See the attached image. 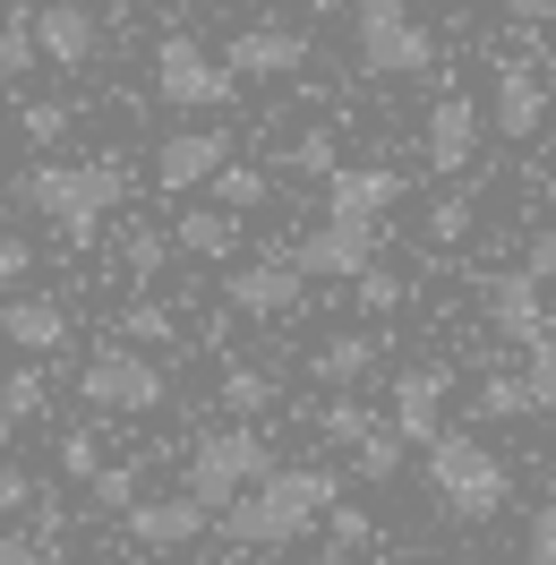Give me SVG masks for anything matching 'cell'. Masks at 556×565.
Here are the masks:
<instances>
[{
    "label": "cell",
    "mask_w": 556,
    "mask_h": 565,
    "mask_svg": "<svg viewBox=\"0 0 556 565\" xmlns=\"http://www.w3.org/2000/svg\"><path fill=\"white\" fill-rule=\"evenodd\" d=\"M325 386H360L368 369H377V334H334V343H317V360H309Z\"/></svg>",
    "instance_id": "obj_21"
},
{
    "label": "cell",
    "mask_w": 556,
    "mask_h": 565,
    "mask_svg": "<svg viewBox=\"0 0 556 565\" xmlns=\"http://www.w3.org/2000/svg\"><path fill=\"white\" fill-rule=\"evenodd\" d=\"M0 129H9V111H0Z\"/></svg>",
    "instance_id": "obj_46"
},
{
    "label": "cell",
    "mask_w": 556,
    "mask_h": 565,
    "mask_svg": "<svg viewBox=\"0 0 556 565\" xmlns=\"http://www.w3.org/2000/svg\"><path fill=\"white\" fill-rule=\"evenodd\" d=\"M480 300H488V326H496L505 343H539V334H548V300H539V275H531V266H522V275H496Z\"/></svg>",
    "instance_id": "obj_17"
},
{
    "label": "cell",
    "mask_w": 556,
    "mask_h": 565,
    "mask_svg": "<svg viewBox=\"0 0 556 565\" xmlns=\"http://www.w3.org/2000/svg\"><path fill=\"white\" fill-rule=\"evenodd\" d=\"M266 471H275V446H266L257 428H214V437L189 446V480H180V489H197L214 514H223V505H232L240 489H257Z\"/></svg>",
    "instance_id": "obj_5"
},
{
    "label": "cell",
    "mask_w": 556,
    "mask_h": 565,
    "mask_svg": "<svg viewBox=\"0 0 556 565\" xmlns=\"http://www.w3.org/2000/svg\"><path fill=\"white\" fill-rule=\"evenodd\" d=\"M522 386H531V412H556V334L522 343Z\"/></svg>",
    "instance_id": "obj_23"
},
{
    "label": "cell",
    "mask_w": 556,
    "mask_h": 565,
    "mask_svg": "<svg viewBox=\"0 0 556 565\" xmlns=\"http://www.w3.org/2000/svg\"><path fill=\"white\" fill-rule=\"evenodd\" d=\"M120 523H129V540H138L146 557H172V548H189V540H206V531H214V505H206L197 489H180V497H138Z\"/></svg>",
    "instance_id": "obj_9"
},
{
    "label": "cell",
    "mask_w": 556,
    "mask_h": 565,
    "mask_svg": "<svg viewBox=\"0 0 556 565\" xmlns=\"http://www.w3.org/2000/svg\"><path fill=\"white\" fill-rule=\"evenodd\" d=\"M43 52H35V9H9L0 18V77H26Z\"/></svg>",
    "instance_id": "obj_22"
},
{
    "label": "cell",
    "mask_w": 556,
    "mask_h": 565,
    "mask_svg": "<svg viewBox=\"0 0 556 565\" xmlns=\"http://www.w3.org/2000/svg\"><path fill=\"white\" fill-rule=\"evenodd\" d=\"M0 343H18V352H61V343H70V309H61L52 291H18V300H0Z\"/></svg>",
    "instance_id": "obj_19"
},
{
    "label": "cell",
    "mask_w": 556,
    "mask_h": 565,
    "mask_svg": "<svg viewBox=\"0 0 556 565\" xmlns=\"http://www.w3.org/2000/svg\"><path fill=\"white\" fill-rule=\"evenodd\" d=\"M317 428H325V437H334V446H360V437H368V412H360V403H325V412H317Z\"/></svg>",
    "instance_id": "obj_32"
},
{
    "label": "cell",
    "mask_w": 556,
    "mask_h": 565,
    "mask_svg": "<svg viewBox=\"0 0 556 565\" xmlns=\"http://www.w3.org/2000/svg\"><path fill=\"white\" fill-rule=\"evenodd\" d=\"M26 266H35V248L18 241V232H0V282H26Z\"/></svg>",
    "instance_id": "obj_39"
},
{
    "label": "cell",
    "mask_w": 556,
    "mask_h": 565,
    "mask_svg": "<svg viewBox=\"0 0 556 565\" xmlns=\"http://www.w3.org/2000/svg\"><path fill=\"white\" fill-rule=\"evenodd\" d=\"M394 471H403V437H394V420H385V428L360 437V480H394Z\"/></svg>",
    "instance_id": "obj_28"
},
{
    "label": "cell",
    "mask_w": 556,
    "mask_h": 565,
    "mask_svg": "<svg viewBox=\"0 0 556 565\" xmlns=\"http://www.w3.org/2000/svg\"><path fill=\"white\" fill-rule=\"evenodd\" d=\"M428 489L453 505V523H488V514H505L514 480H505V462L488 455V446H471V437H437V446H428Z\"/></svg>",
    "instance_id": "obj_4"
},
{
    "label": "cell",
    "mask_w": 556,
    "mask_h": 565,
    "mask_svg": "<svg viewBox=\"0 0 556 565\" xmlns=\"http://www.w3.org/2000/svg\"><path fill=\"white\" fill-rule=\"evenodd\" d=\"M411 180L385 172V163H351V172H325V214H351V223H385L403 206Z\"/></svg>",
    "instance_id": "obj_14"
},
{
    "label": "cell",
    "mask_w": 556,
    "mask_h": 565,
    "mask_svg": "<svg viewBox=\"0 0 556 565\" xmlns=\"http://www.w3.org/2000/svg\"><path fill=\"white\" fill-rule=\"evenodd\" d=\"M488 120H496V138L531 146L539 129H548V77L522 70V61H505V70H496V104H488Z\"/></svg>",
    "instance_id": "obj_16"
},
{
    "label": "cell",
    "mask_w": 556,
    "mask_h": 565,
    "mask_svg": "<svg viewBox=\"0 0 556 565\" xmlns=\"http://www.w3.org/2000/svg\"><path fill=\"white\" fill-rule=\"evenodd\" d=\"M300 266L291 257H266V266H240V275L223 282V309H240V318H291L300 309Z\"/></svg>",
    "instance_id": "obj_15"
},
{
    "label": "cell",
    "mask_w": 556,
    "mask_h": 565,
    "mask_svg": "<svg viewBox=\"0 0 556 565\" xmlns=\"http://www.w3.org/2000/svg\"><path fill=\"white\" fill-rule=\"evenodd\" d=\"M214 198H223L232 214L266 206V172H248V163H223V172H214Z\"/></svg>",
    "instance_id": "obj_30"
},
{
    "label": "cell",
    "mask_w": 556,
    "mask_h": 565,
    "mask_svg": "<svg viewBox=\"0 0 556 565\" xmlns=\"http://www.w3.org/2000/svg\"><path fill=\"white\" fill-rule=\"evenodd\" d=\"M35 471H18V462H0V514H26V505H35Z\"/></svg>",
    "instance_id": "obj_36"
},
{
    "label": "cell",
    "mask_w": 556,
    "mask_h": 565,
    "mask_svg": "<svg viewBox=\"0 0 556 565\" xmlns=\"http://www.w3.org/2000/svg\"><path fill=\"white\" fill-rule=\"evenodd\" d=\"M325 523H334V548H360V540H368V514H351L343 497L325 505Z\"/></svg>",
    "instance_id": "obj_37"
},
{
    "label": "cell",
    "mask_w": 556,
    "mask_h": 565,
    "mask_svg": "<svg viewBox=\"0 0 556 565\" xmlns=\"http://www.w3.org/2000/svg\"><path fill=\"white\" fill-rule=\"evenodd\" d=\"M223 70H232V77H291V70H309V35H300V26H282V18H266V26L232 35Z\"/></svg>",
    "instance_id": "obj_13"
},
{
    "label": "cell",
    "mask_w": 556,
    "mask_h": 565,
    "mask_svg": "<svg viewBox=\"0 0 556 565\" xmlns=\"http://www.w3.org/2000/svg\"><path fill=\"white\" fill-rule=\"evenodd\" d=\"M163 248H172V241H154V232H138V241H129V275H154V266H163Z\"/></svg>",
    "instance_id": "obj_41"
},
{
    "label": "cell",
    "mask_w": 556,
    "mask_h": 565,
    "mask_svg": "<svg viewBox=\"0 0 556 565\" xmlns=\"http://www.w3.org/2000/svg\"><path fill=\"white\" fill-rule=\"evenodd\" d=\"M334 497H343V480L325 462H275L257 489H240L223 505V540L232 548H291V540H309L325 523Z\"/></svg>",
    "instance_id": "obj_1"
},
{
    "label": "cell",
    "mask_w": 556,
    "mask_h": 565,
    "mask_svg": "<svg viewBox=\"0 0 556 565\" xmlns=\"http://www.w3.org/2000/svg\"><path fill=\"white\" fill-rule=\"evenodd\" d=\"M471 403H480V420H522V412H531V386H522V377H480Z\"/></svg>",
    "instance_id": "obj_25"
},
{
    "label": "cell",
    "mask_w": 556,
    "mask_h": 565,
    "mask_svg": "<svg viewBox=\"0 0 556 565\" xmlns=\"http://www.w3.org/2000/svg\"><path fill=\"white\" fill-rule=\"evenodd\" d=\"M223 403H232L240 420H257V412L275 403V377H266V369H232V377H223Z\"/></svg>",
    "instance_id": "obj_27"
},
{
    "label": "cell",
    "mask_w": 556,
    "mask_h": 565,
    "mask_svg": "<svg viewBox=\"0 0 556 565\" xmlns=\"http://www.w3.org/2000/svg\"><path fill=\"white\" fill-rule=\"evenodd\" d=\"M471 223H480L471 198H437V206H428V241H437V248H462V241H471Z\"/></svg>",
    "instance_id": "obj_31"
},
{
    "label": "cell",
    "mask_w": 556,
    "mask_h": 565,
    "mask_svg": "<svg viewBox=\"0 0 556 565\" xmlns=\"http://www.w3.org/2000/svg\"><path fill=\"white\" fill-rule=\"evenodd\" d=\"M300 9H317V18H325V9H343V0H300Z\"/></svg>",
    "instance_id": "obj_45"
},
{
    "label": "cell",
    "mask_w": 556,
    "mask_h": 565,
    "mask_svg": "<svg viewBox=\"0 0 556 565\" xmlns=\"http://www.w3.org/2000/svg\"><path fill=\"white\" fill-rule=\"evenodd\" d=\"M351 300H360V309H377V318H394V309L411 300V282L385 275V266H360V275H351Z\"/></svg>",
    "instance_id": "obj_24"
},
{
    "label": "cell",
    "mask_w": 556,
    "mask_h": 565,
    "mask_svg": "<svg viewBox=\"0 0 556 565\" xmlns=\"http://www.w3.org/2000/svg\"><path fill=\"white\" fill-rule=\"evenodd\" d=\"M531 565H556V505L531 514Z\"/></svg>",
    "instance_id": "obj_38"
},
{
    "label": "cell",
    "mask_w": 556,
    "mask_h": 565,
    "mask_svg": "<svg viewBox=\"0 0 556 565\" xmlns=\"http://www.w3.org/2000/svg\"><path fill=\"white\" fill-rule=\"evenodd\" d=\"M172 248L180 257H232L240 248V223H232V206H197L172 223Z\"/></svg>",
    "instance_id": "obj_20"
},
{
    "label": "cell",
    "mask_w": 556,
    "mask_h": 565,
    "mask_svg": "<svg viewBox=\"0 0 556 565\" xmlns=\"http://www.w3.org/2000/svg\"><path fill=\"white\" fill-rule=\"evenodd\" d=\"M61 471H70V480H95V471H104V446H95L86 428H70V437H61Z\"/></svg>",
    "instance_id": "obj_33"
},
{
    "label": "cell",
    "mask_w": 556,
    "mask_h": 565,
    "mask_svg": "<svg viewBox=\"0 0 556 565\" xmlns=\"http://www.w3.org/2000/svg\"><path fill=\"white\" fill-rule=\"evenodd\" d=\"M377 248H385V223H351V214H325L309 241L291 248V266L317 282H351L360 266H377Z\"/></svg>",
    "instance_id": "obj_8"
},
{
    "label": "cell",
    "mask_w": 556,
    "mask_h": 565,
    "mask_svg": "<svg viewBox=\"0 0 556 565\" xmlns=\"http://www.w3.org/2000/svg\"><path fill=\"white\" fill-rule=\"evenodd\" d=\"M223 163H232V129H172V138L154 146V180H163L172 198L180 189H206Z\"/></svg>",
    "instance_id": "obj_11"
},
{
    "label": "cell",
    "mask_w": 556,
    "mask_h": 565,
    "mask_svg": "<svg viewBox=\"0 0 556 565\" xmlns=\"http://www.w3.org/2000/svg\"><path fill=\"white\" fill-rule=\"evenodd\" d=\"M77 394L95 403V412H163V369L138 352V343H104V352L77 369Z\"/></svg>",
    "instance_id": "obj_6"
},
{
    "label": "cell",
    "mask_w": 556,
    "mask_h": 565,
    "mask_svg": "<svg viewBox=\"0 0 556 565\" xmlns=\"http://www.w3.org/2000/svg\"><path fill=\"white\" fill-rule=\"evenodd\" d=\"M35 52L52 61V70H86V61L104 52L95 9H86V0H43V9H35Z\"/></svg>",
    "instance_id": "obj_12"
},
{
    "label": "cell",
    "mask_w": 556,
    "mask_h": 565,
    "mask_svg": "<svg viewBox=\"0 0 556 565\" xmlns=\"http://www.w3.org/2000/svg\"><path fill=\"white\" fill-rule=\"evenodd\" d=\"M480 129L488 111L471 104V95H437L428 104V129H419V154H428V172H471V154H480Z\"/></svg>",
    "instance_id": "obj_10"
},
{
    "label": "cell",
    "mask_w": 556,
    "mask_h": 565,
    "mask_svg": "<svg viewBox=\"0 0 556 565\" xmlns=\"http://www.w3.org/2000/svg\"><path fill=\"white\" fill-rule=\"evenodd\" d=\"M514 18H548V0H514Z\"/></svg>",
    "instance_id": "obj_44"
},
{
    "label": "cell",
    "mask_w": 556,
    "mask_h": 565,
    "mask_svg": "<svg viewBox=\"0 0 556 565\" xmlns=\"http://www.w3.org/2000/svg\"><path fill=\"white\" fill-rule=\"evenodd\" d=\"M129 198V172L120 163H35V172L18 180V206H35L43 223H61V241H95L104 232V214Z\"/></svg>",
    "instance_id": "obj_2"
},
{
    "label": "cell",
    "mask_w": 556,
    "mask_h": 565,
    "mask_svg": "<svg viewBox=\"0 0 556 565\" xmlns=\"http://www.w3.org/2000/svg\"><path fill=\"white\" fill-rule=\"evenodd\" d=\"M232 86H240V77L223 70L197 35H163V43H154V95H163V104L214 111V104H232Z\"/></svg>",
    "instance_id": "obj_7"
},
{
    "label": "cell",
    "mask_w": 556,
    "mask_h": 565,
    "mask_svg": "<svg viewBox=\"0 0 556 565\" xmlns=\"http://www.w3.org/2000/svg\"><path fill=\"white\" fill-rule=\"evenodd\" d=\"M0 565H43V540H26V531H0Z\"/></svg>",
    "instance_id": "obj_40"
},
{
    "label": "cell",
    "mask_w": 556,
    "mask_h": 565,
    "mask_svg": "<svg viewBox=\"0 0 556 565\" xmlns=\"http://www.w3.org/2000/svg\"><path fill=\"white\" fill-rule=\"evenodd\" d=\"M351 35H360V70L368 77H428L437 43L411 18V0H351Z\"/></svg>",
    "instance_id": "obj_3"
},
{
    "label": "cell",
    "mask_w": 556,
    "mask_h": 565,
    "mask_svg": "<svg viewBox=\"0 0 556 565\" xmlns=\"http://www.w3.org/2000/svg\"><path fill=\"white\" fill-rule=\"evenodd\" d=\"M18 120H26V138H35V146H61V138H70V104H26Z\"/></svg>",
    "instance_id": "obj_35"
},
{
    "label": "cell",
    "mask_w": 556,
    "mask_h": 565,
    "mask_svg": "<svg viewBox=\"0 0 556 565\" xmlns=\"http://www.w3.org/2000/svg\"><path fill=\"white\" fill-rule=\"evenodd\" d=\"M522 266H531V275L548 282V275H556V232H539V241H531V257H522Z\"/></svg>",
    "instance_id": "obj_43"
},
{
    "label": "cell",
    "mask_w": 556,
    "mask_h": 565,
    "mask_svg": "<svg viewBox=\"0 0 556 565\" xmlns=\"http://www.w3.org/2000/svg\"><path fill=\"white\" fill-rule=\"evenodd\" d=\"M35 412H43V377H26V369L0 377V428H26Z\"/></svg>",
    "instance_id": "obj_29"
},
{
    "label": "cell",
    "mask_w": 556,
    "mask_h": 565,
    "mask_svg": "<svg viewBox=\"0 0 556 565\" xmlns=\"http://www.w3.org/2000/svg\"><path fill=\"white\" fill-rule=\"evenodd\" d=\"M120 326H129V343H172V334H180L172 309H154V300H138V309H129Z\"/></svg>",
    "instance_id": "obj_34"
},
{
    "label": "cell",
    "mask_w": 556,
    "mask_h": 565,
    "mask_svg": "<svg viewBox=\"0 0 556 565\" xmlns=\"http://www.w3.org/2000/svg\"><path fill=\"white\" fill-rule=\"evenodd\" d=\"M86 489H95V505H104V514H129V505H138V462H104Z\"/></svg>",
    "instance_id": "obj_26"
},
{
    "label": "cell",
    "mask_w": 556,
    "mask_h": 565,
    "mask_svg": "<svg viewBox=\"0 0 556 565\" xmlns=\"http://www.w3.org/2000/svg\"><path fill=\"white\" fill-rule=\"evenodd\" d=\"M291 163H300V172H334V146H325V138H300V146H291Z\"/></svg>",
    "instance_id": "obj_42"
},
{
    "label": "cell",
    "mask_w": 556,
    "mask_h": 565,
    "mask_svg": "<svg viewBox=\"0 0 556 565\" xmlns=\"http://www.w3.org/2000/svg\"><path fill=\"white\" fill-rule=\"evenodd\" d=\"M446 369H411V377H394V437L403 446H437L446 428H437V412H446Z\"/></svg>",
    "instance_id": "obj_18"
}]
</instances>
